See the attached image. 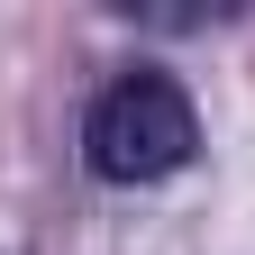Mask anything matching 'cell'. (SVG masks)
<instances>
[{"label":"cell","mask_w":255,"mask_h":255,"mask_svg":"<svg viewBox=\"0 0 255 255\" xmlns=\"http://www.w3.org/2000/svg\"><path fill=\"white\" fill-rule=\"evenodd\" d=\"M201 128H191V101L173 73H119L82 119V155L101 182H164L191 164Z\"/></svg>","instance_id":"1"}]
</instances>
